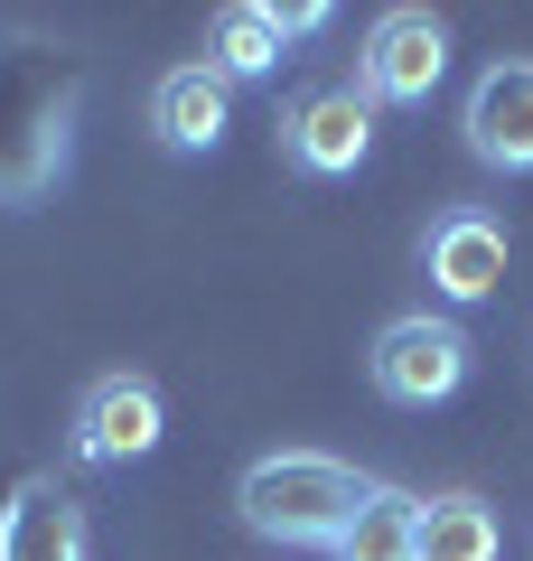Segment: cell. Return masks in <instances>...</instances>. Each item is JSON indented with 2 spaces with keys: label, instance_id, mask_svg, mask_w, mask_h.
<instances>
[{
  "label": "cell",
  "instance_id": "4",
  "mask_svg": "<svg viewBox=\"0 0 533 561\" xmlns=\"http://www.w3.org/2000/svg\"><path fill=\"white\" fill-rule=\"evenodd\" d=\"M458 383H468V337H458V319H394L375 337V393L384 402L431 412V402H450Z\"/></svg>",
  "mask_w": 533,
  "mask_h": 561
},
{
  "label": "cell",
  "instance_id": "8",
  "mask_svg": "<svg viewBox=\"0 0 533 561\" xmlns=\"http://www.w3.org/2000/svg\"><path fill=\"white\" fill-rule=\"evenodd\" d=\"M0 561H84V505L57 478H20L0 505Z\"/></svg>",
  "mask_w": 533,
  "mask_h": 561
},
{
  "label": "cell",
  "instance_id": "12",
  "mask_svg": "<svg viewBox=\"0 0 533 561\" xmlns=\"http://www.w3.org/2000/svg\"><path fill=\"white\" fill-rule=\"evenodd\" d=\"M496 552H506V534H496V515L477 496H421L412 561H496Z\"/></svg>",
  "mask_w": 533,
  "mask_h": 561
},
{
  "label": "cell",
  "instance_id": "6",
  "mask_svg": "<svg viewBox=\"0 0 533 561\" xmlns=\"http://www.w3.org/2000/svg\"><path fill=\"white\" fill-rule=\"evenodd\" d=\"M281 140H291L299 169L347 179V169H365V150H375V103L355 94V84H328V94H309L291 122H281Z\"/></svg>",
  "mask_w": 533,
  "mask_h": 561
},
{
  "label": "cell",
  "instance_id": "7",
  "mask_svg": "<svg viewBox=\"0 0 533 561\" xmlns=\"http://www.w3.org/2000/svg\"><path fill=\"white\" fill-rule=\"evenodd\" d=\"M150 449H159V393L140 375H103L76 412V459L122 468V459H150Z\"/></svg>",
  "mask_w": 533,
  "mask_h": 561
},
{
  "label": "cell",
  "instance_id": "1",
  "mask_svg": "<svg viewBox=\"0 0 533 561\" xmlns=\"http://www.w3.org/2000/svg\"><path fill=\"white\" fill-rule=\"evenodd\" d=\"M84 76L47 38H0V206H38L66 179Z\"/></svg>",
  "mask_w": 533,
  "mask_h": 561
},
{
  "label": "cell",
  "instance_id": "5",
  "mask_svg": "<svg viewBox=\"0 0 533 561\" xmlns=\"http://www.w3.org/2000/svg\"><path fill=\"white\" fill-rule=\"evenodd\" d=\"M458 131H468V150L487 169H533V57H496L468 84Z\"/></svg>",
  "mask_w": 533,
  "mask_h": 561
},
{
  "label": "cell",
  "instance_id": "13",
  "mask_svg": "<svg viewBox=\"0 0 533 561\" xmlns=\"http://www.w3.org/2000/svg\"><path fill=\"white\" fill-rule=\"evenodd\" d=\"M412 542H421V496L375 486V496H365V515L347 524V542H337V561H412Z\"/></svg>",
  "mask_w": 533,
  "mask_h": 561
},
{
  "label": "cell",
  "instance_id": "10",
  "mask_svg": "<svg viewBox=\"0 0 533 561\" xmlns=\"http://www.w3.org/2000/svg\"><path fill=\"white\" fill-rule=\"evenodd\" d=\"M431 280H440V300H487L496 280H506V225L496 216H440L431 225Z\"/></svg>",
  "mask_w": 533,
  "mask_h": 561
},
{
  "label": "cell",
  "instance_id": "9",
  "mask_svg": "<svg viewBox=\"0 0 533 561\" xmlns=\"http://www.w3.org/2000/svg\"><path fill=\"white\" fill-rule=\"evenodd\" d=\"M225 113H235V84H225L216 66H169V76L150 84V131L169 140V150H216Z\"/></svg>",
  "mask_w": 533,
  "mask_h": 561
},
{
  "label": "cell",
  "instance_id": "11",
  "mask_svg": "<svg viewBox=\"0 0 533 561\" xmlns=\"http://www.w3.org/2000/svg\"><path fill=\"white\" fill-rule=\"evenodd\" d=\"M206 47H216L206 66H216L225 84H243V76H272L291 38H281V10H262V0H225V10H216V38H206Z\"/></svg>",
  "mask_w": 533,
  "mask_h": 561
},
{
  "label": "cell",
  "instance_id": "2",
  "mask_svg": "<svg viewBox=\"0 0 533 561\" xmlns=\"http://www.w3.org/2000/svg\"><path fill=\"white\" fill-rule=\"evenodd\" d=\"M365 496H375V478H355L347 459H318V449H281V459H253L235 486L243 524L272 542H299V552H337L347 542V524L365 515Z\"/></svg>",
  "mask_w": 533,
  "mask_h": 561
},
{
  "label": "cell",
  "instance_id": "14",
  "mask_svg": "<svg viewBox=\"0 0 533 561\" xmlns=\"http://www.w3.org/2000/svg\"><path fill=\"white\" fill-rule=\"evenodd\" d=\"M309 28H328V0H291L281 10V38H309Z\"/></svg>",
  "mask_w": 533,
  "mask_h": 561
},
{
  "label": "cell",
  "instance_id": "3",
  "mask_svg": "<svg viewBox=\"0 0 533 561\" xmlns=\"http://www.w3.org/2000/svg\"><path fill=\"white\" fill-rule=\"evenodd\" d=\"M440 76H450V20L440 10H384L365 28V66H355L365 103H431Z\"/></svg>",
  "mask_w": 533,
  "mask_h": 561
}]
</instances>
